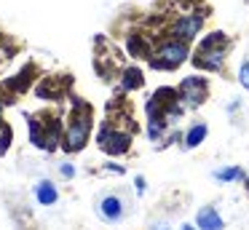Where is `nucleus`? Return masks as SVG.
<instances>
[{"label": "nucleus", "instance_id": "f257e3e1", "mask_svg": "<svg viewBox=\"0 0 249 230\" xmlns=\"http://www.w3.org/2000/svg\"><path fill=\"white\" fill-rule=\"evenodd\" d=\"M190 48H188V40H179V37H172V40H163L158 46V51L153 53L150 64L156 70H177L179 64L188 59Z\"/></svg>", "mask_w": 249, "mask_h": 230}, {"label": "nucleus", "instance_id": "f03ea898", "mask_svg": "<svg viewBox=\"0 0 249 230\" xmlns=\"http://www.w3.org/2000/svg\"><path fill=\"white\" fill-rule=\"evenodd\" d=\"M89 128H91V121H89V112H75L65 131V139H62V147L67 153H78V150L86 144L89 139Z\"/></svg>", "mask_w": 249, "mask_h": 230}, {"label": "nucleus", "instance_id": "7ed1b4c3", "mask_svg": "<svg viewBox=\"0 0 249 230\" xmlns=\"http://www.w3.org/2000/svg\"><path fill=\"white\" fill-rule=\"evenodd\" d=\"M97 142H99V150L107 153V155H124V153H129V147H131L129 134L118 131V128H113V126H102Z\"/></svg>", "mask_w": 249, "mask_h": 230}, {"label": "nucleus", "instance_id": "20e7f679", "mask_svg": "<svg viewBox=\"0 0 249 230\" xmlns=\"http://www.w3.org/2000/svg\"><path fill=\"white\" fill-rule=\"evenodd\" d=\"M177 91H179V102H182L185 107H198V105H204L206 96H209V86H206V80L198 78V75L185 78Z\"/></svg>", "mask_w": 249, "mask_h": 230}, {"label": "nucleus", "instance_id": "39448f33", "mask_svg": "<svg viewBox=\"0 0 249 230\" xmlns=\"http://www.w3.org/2000/svg\"><path fill=\"white\" fill-rule=\"evenodd\" d=\"M97 214L105 219V222H118V219H124V214H126L124 195H118V193H107V195H102L97 201Z\"/></svg>", "mask_w": 249, "mask_h": 230}, {"label": "nucleus", "instance_id": "423d86ee", "mask_svg": "<svg viewBox=\"0 0 249 230\" xmlns=\"http://www.w3.org/2000/svg\"><path fill=\"white\" fill-rule=\"evenodd\" d=\"M201 24H204V16L201 14H185V16H179V19L174 21L172 32H174V37H179V40H193V37L198 35Z\"/></svg>", "mask_w": 249, "mask_h": 230}, {"label": "nucleus", "instance_id": "0eeeda50", "mask_svg": "<svg viewBox=\"0 0 249 230\" xmlns=\"http://www.w3.org/2000/svg\"><path fill=\"white\" fill-rule=\"evenodd\" d=\"M193 64L201 70L220 72L222 64H225V48H198V53L193 56Z\"/></svg>", "mask_w": 249, "mask_h": 230}, {"label": "nucleus", "instance_id": "6e6552de", "mask_svg": "<svg viewBox=\"0 0 249 230\" xmlns=\"http://www.w3.org/2000/svg\"><path fill=\"white\" fill-rule=\"evenodd\" d=\"M196 228L198 230H222L225 222H222L220 212H217L214 206H204V209H198V214H196Z\"/></svg>", "mask_w": 249, "mask_h": 230}, {"label": "nucleus", "instance_id": "1a4fd4ad", "mask_svg": "<svg viewBox=\"0 0 249 230\" xmlns=\"http://www.w3.org/2000/svg\"><path fill=\"white\" fill-rule=\"evenodd\" d=\"M35 198H38V203H43V206H54V203L59 201V190H56V185L51 179H40L38 185H35Z\"/></svg>", "mask_w": 249, "mask_h": 230}, {"label": "nucleus", "instance_id": "9d476101", "mask_svg": "<svg viewBox=\"0 0 249 230\" xmlns=\"http://www.w3.org/2000/svg\"><path fill=\"white\" fill-rule=\"evenodd\" d=\"M206 134H209V126H206V123H193V126L188 128V134H185V147L188 150L198 147L206 139Z\"/></svg>", "mask_w": 249, "mask_h": 230}, {"label": "nucleus", "instance_id": "9b49d317", "mask_svg": "<svg viewBox=\"0 0 249 230\" xmlns=\"http://www.w3.org/2000/svg\"><path fill=\"white\" fill-rule=\"evenodd\" d=\"M166 126H169L166 115H153V118H147V137H150V139H161L163 131H166Z\"/></svg>", "mask_w": 249, "mask_h": 230}, {"label": "nucleus", "instance_id": "f8f14e48", "mask_svg": "<svg viewBox=\"0 0 249 230\" xmlns=\"http://www.w3.org/2000/svg\"><path fill=\"white\" fill-rule=\"evenodd\" d=\"M214 179L220 182H236V179H247L241 166H225V169H217L214 171Z\"/></svg>", "mask_w": 249, "mask_h": 230}, {"label": "nucleus", "instance_id": "ddd939ff", "mask_svg": "<svg viewBox=\"0 0 249 230\" xmlns=\"http://www.w3.org/2000/svg\"><path fill=\"white\" fill-rule=\"evenodd\" d=\"M121 83H124V88H126V91L140 88V86H142V72H140L137 67L126 70V72H124V80H121Z\"/></svg>", "mask_w": 249, "mask_h": 230}, {"label": "nucleus", "instance_id": "4468645a", "mask_svg": "<svg viewBox=\"0 0 249 230\" xmlns=\"http://www.w3.org/2000/svg\"><path fill=\"white\" fill-rule=\"evenodd\" d=\"M30 139H33L35 147H46V131L40 128V121H30Z\"/></svg>", "mask_w": 249, "mask_h": 230}, {"label": "nucleus", "instance_id": "2eb2a0df", "mask_svg": "<svg viewBox=\"0 0 249 230\" xmlns=\"http://www.w3.org/2000/svg\"><path fill=\"white\" fill-rule=\"evenodd\" d=\"M225 43H228V37L222 32H212V35H206L198 43V48H225Z\"/></svg>", "mask_w": 249, "mask_h": 230}, {"label": "nucleus", "instance_id": "dca6fc26", "mask_svg": "<svg viewBox=\"0 0 249 230\" xmlns=\"http://www.w3.org/2000/svg\"><path fill=\"white\" fill-rule=\"evenodd\" d=\"M238 83H241L244 88H249V59H244L241 67H238Z\"/></svg>", "mask_w": 249, "mask_h": 230}, {"label": "nucleus", "instance_id": "f3484780", "mask_svg": "<svg viewBox=\"0 0 249 230\" xmlns=\"http://www.w3.org/2000/svg\"><path fill=\"white\" fill-rule=\"evenodd\" d=\"M129 51L137 53V56H142V53H145V46H142V37L140 35H131L129 37Z\"/></svg>", "mask_w": 249, "mask_h": 230}, {"label": "nucleus", "instance_id": "a211bd4d", "mask_svg": "<svg viewBox=\"0 0 249 230\" xmlns=\"http://www.w3.org/2000/svg\"><path fill=\"white\" fill-rule=\"evenodd\" d=\"M8 144H11V128L3 126V134H0V155L8 150Z\"/></svg>", "mask_w": 249, "mask_h": 230}, {"label": "nucleus", "instance_id": "6ab92c4d", "mask_svg": "<svg viewBox=\"0 0 249 230\" xmlns=\"http://www.w3.org/2000/svg\"><path fill=\"white\" fill-rule=\"evenodd\" d=\"M27 72H30V70H24V72H19L17 78H14L11 83H8V86H11V88H17V91H19V86L24 88V86H27Z\"/></svg>", "mask_w": 249, "mask_h": 230}, {"label": "nucleus", "instance_id": "aec40b11", "mask_svg": "<svg viewBox=\"0 0 249 230\" xmlns=\"http://www.w3.org/2000/svg\"><path fill=\"white\" fill-rule=\"evenodd\" d=\"M59 174L67 177V179H72V177H75V169H72L70 163H62V166H59Z\"/></svg>", "mask_w": 249, "mask_h": 230}, {"label": "nucleus", "instance_id": "412c9836", "mask_svg": "<svg viewBox=\"0 0 249 230\" xmlns=\"http://www.w3.org/2000/svg\"><path fill=\"white\" fill-rule=\"evenodd\" d=\"M134 187H137V193L142 195V193H145V177H137V179H134Z\"/></svg>", "mask_w": 249, "mask_h": 230}, {"label": "nucleus", "instance_id": "4be33fe9", "mask_svg": "<svg viewBox=\"0 0 249 230\" xmlns=\"http://www.w3.org/2000/svg\"><path fill=\"white\" fill-rule=\"evenodd\" d=\"M153 230H169V228H166V225H156Z\"/></svg>", "mask_w": 249, "mask_h": 230}, {"label": "nucleus", "instance_id": "5701e85b", "mask_svg": "<svg viewBox=\"0 0 249 230\" xmlns=\"http://www.w3.org/2000/svg\"><path fill=\"white\" fill-rule=\"evenodd\" d=\"M182 230H196V228H193V225H182Z\"/></svg>", "mask_w": 249, "mask_h": 230}, {"label": "nucleus", "instance_id": "b1692460", "mask_svg": "<svg viewBox=\"0 0 249 230\" xmlns=\"http://www.w3.org/2000/svg\"><path fill=\"white\" fill-rule=\"evenodd\" d=\"M244 182H247V190H249V177H247V179H244Z\"/></svg>", "mask_w": 249, "mask_h": 230}, {"label": "nucleus", "instance_id": "393cba45", "mask_svg": "<svg viewBox=\"0 0 249 230\" xmlns=\"http://www.w3.org/2000/svg\"><path fill=\"white\" fill-rule=\"evenodd\" d=\"M0 107H3V99H0Z\"/></svg>", "mask_w": 249, "mask_h": 230}, {"label": "nucleus", "instance_id": "a878e982", "mask_svg": "<svg viewBox=\"0 0 249 230\" xmlns=\"http://www.w3.org/2000/svg\"><path fill=\"white\" fill-rule=\"evenodd\" d=\"M0 128H3V126H0Z\"/></svg>", "mask_w": 249, "mask_h": 230}]
</instances>
